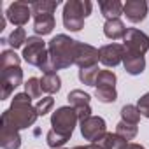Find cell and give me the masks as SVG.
I'll return each instance as SVG.
<instances>
[{
  "instance_id": "obj_21",
  "label": "cell",
  "mask_w": 149,
  "mask_h": 149,
  "mask_svg": "<svg viewBox=\"0 0 149 149\" xmlns=\"http://www.w3.org/2000/svg\"><path fill=\"white\" fill-rule=\"evenodd\" d=\"M58 6H60L58 0H35L30 4L32 14H49V13L53 14Z\"/></svg>"
},
{
  "instance_id": "obj_35",
  "label": "cell",
  "mask_w": 149,
  "mask_h": 149,
  "mask_svg": "<svg viewBox=\"0 0 149 149\" xmlns=\"http://www.w3.org/2000/svg\"><path fill=\"white\" fill-rule=\"evenodd\" d=\"M4 26H6V19L0 18V30H4Z\"/></svg>"
},
{
  "instance_id": "obj_24",
  "label": "cell",
  "mask_w": 149,
  "mask_h": 149,
  "mask_svg": "<svg viewBox=\"0 0 149 149\" xmlns=\"http://www.w3.org/2000/svg\"><path fill=\"white\" fill-rule=\"evenodd\" d=\"M137 125H130V123H125V121H119L118 125H116V133L121 137V139H125L126 142L128 140H133L135 137H137Z\"/></svg>"
},
{
  "instance_id": "obj_31",
  "label": "cell",
  "mask_w": 149,
  "mask_h": 149,
  "mask_svg": "<svg viewBox=\"0 0 149 149\" xmlns=\"http://www.w3.org/2000/svg\"><path fill=\"white\" fill-rule=\"evenodd\" d=\"M53 105H54V98L53 97H44V98H39V102L35 104V111H37L39 116H44V114L51 112Z\"/></svg>"
},
{
  "instance_id": "obj_17",
  "label": "cell",
  "mask_w": 149,
  "mask_h": 149,
  "mask_svg": "<svg viewBox=\"0 0 149 149\" xmlns=\"http://www.w3.org/2000/svg\"><path fill=\"white\" fill-rule=\"evenodd\" d=\"M128 28L125 26V23L121 19H109L105 21L104 25V33L107 39H112V40H118V39H125Z\"/></svg>"
},
{
  "instance_id": "obj_19",
  "label": "cell",
  "mask_w": 149,
  "mask_h": 149,
  "mask_svg": "<svg viewBox=\"0 0 149 149\" xmlns=\"http://www.w3.org/2000/svg\"><path fill=\"white\" fill-rule=\"evenodd\" d=\"M40 88H42V91H46V93H49V95L58 93L60 88H61V79H60V76H58L56 72H47V74H44L42 79H40Z\"/></svg>"
},
{
  "instance_id": "obj_18",
  "label": "cell",
  "mask_w": 149,
  "mask_h": 149,
  "mask_svg": "<svg viewBox=\"0 0 149 149\" xmlns=\"http://www.w3.org/2000/svg\"><path fill=\"white\" fill-rule=\"evenodd\" d=\"M98 6H100V11L107 21L109 19H119V16L123 13V4L119 0H100Z\"/></svg>"
},
{
  "instance_id": "obj_29",
  "label": "cell",
  "mask_w": 149,
  "mask_h": 149,
  "mask_svg": "<svg viewBox=\"0 0 149 149\" xmlns=\"http://www.w3.org/2000/svg\"><path fill=\"white\" fill-rule=\"evenodd\" d=\"M25 93H26L30 98H39L40 93H42L40 79H37V77H30V79L25 83Z\"/></svg>"
},
{
  "instance_id": "obj_25",
  "label": "cell",
  "mask_w": 149,
  "mask_h": 149,
  "mask_svg": "<svg viewBox=\"0 0 149 149\" xmlns=\"http://www.w3.org/2000/svg\"><path fill=\"white\" fill-rule=\"evenodd\" d=\"M140 111L137 109V105H125L121 109V121L130 123V125H139L140 121Z\"/></svg>"
},
{
  "instance_id": "obj_28",
  "label": "cell",
  "mask_w": 149,
  "mask_h": 149,
  "mask_svg": "<svg viewBox=\"0 0 149 149\" xmlns=\"http://www.w3.org/2000/svg\"><path fill=\"white\" fill-rule=\"evenodd\" d=\"M46 140H47V146L53 147V149H61V146H65L68 142V137L65 135H60L56 133L54 130H49L47 135H46Z\"/></svg>"
},
{
  "instance_id": "obj_12",
  "label": "cell",
  "mask_w": 149,
  "mask_h": 149,
  "mask_svg": "<svg viewBox=\"0 0 149 149\" xmlns=\"http://www.w3.org/2000/svg\"><path fill=\"white\" fill-rule=\"evenodd\" d=\"M7 19L16 25L18 28H21L23 25L28 23L30 16H32V7L26 4V2H13L9 7H7V13H6Z\"/></svg>"
},
{
  "instance_id": "obj_14",
  "label": "cell",
  "mask_w": 149,
  "mask_h": 149,
  "mask_svg": "<svg viewBox=\"0 0 149 149\" xmlns=\"http://www.w3.org/2000/svg\"><path fill=\"white\" fill-rule=\"evenodd\" d=\"M123 13L132 23H140L147 16V2L144 0H128L123 4Z\"/></svg>"
},
{
  "instance_id": "obj_8",
  "label": "cell",
  "mask_w": 149,
  "mask_h": 149,
  "mask_svg": "<svg viewBox=\"0 0 149 149\" xmlns=\"http://www.w3.org/2000/svg\"><path fill=\"white\" fill-rule=\"evenodd\" d=\"M23 83V70L21 67H13V68H6L0 74V98L6 100L9 98V95Z\"/></svg>"
},
{
  "instance_id": "obj_27",
  "label": "cell",
  "mask_w": 149,
  "mask_h": 149,
  "mask_svg": "<svg viewBox=\"0 0 149 149\" xmlns=\"http://www.w3.org/2000/svg\"><path fill=\"white\" fill-rule=\"evenodd\" d=\"M26 32H25V28H14V32L9 35V39L6 40L13 49H18V47H21V46H25L26 44Z\"/></svg>"
},
{
  "instance_id": "obj_4",
  "label": "cell",
  "mask_w": 149,
  "mask_h": 149,
  "mask_svg": "<svg viewBox=\"0 0 149 149\" xmlns=\"http://www.w3.org/2000/svg\"><path fill=\"white\" fill-rule=\"evenodd\" d=\"M23 58L28 65H33V67H39L40 70L47 65L49 61V51L46 47V42L33 35V37H28L25 47H23Z\"/></svg>"
},
{
  "instance_id": "obj_3",
  "label": "cell",
  "mask_w": 149,
  "mask_h": 149,
  "mask_svg": "<svg viewBox=\"0 0 149 149\" xmlns=\"http://www.w3.org/2000/svg\"><path fill=\"white\" fill-rule=\"evenodd\" d=\"M93 4L88 0H68L63 6V25L70 32H79L84 26V19L91 14Z\"/></svg>"
},
{
  "instance_id": "obj_30",
  "label": "cell",
  "mask_w": 149,
  "mask_h": 149,
  "mask_svg": "<svg viewBox=\"0 0 149 149\" xmlns=\"http://www.w3.org/2000/svg\"><path fill=\"white\" fill-rule=\"evenodd\" d=\"M95 97L102 104H112V102H116L118 93H116V88H102V90H97L95 91Z\"/></svg>"
},
{
  "instance_id": "obj_11",
  "label": "cell",
  "mask_w": 149,
  "mask_h": 149,
  "mask_svg": "<svg viewBox=\"0 0 149 149\" xmlns=\"http://www.w3.org/2000/svg\"><path fill=\"white\" fill-rule=\"evenodd\" d=\"M0 146L4 149H19L21 146L19 130L4 118H0Z\"/></svg>"
},
{
  "instance_id": "obj_15",
  "label": "cell",
  "mask_w": 149,
  "mask_h": 149,
  "mask_svg": "<svg viewBox=\"0 0 149 149\" xmlns=\"http://www.w3.org/2000/svg\"><path fill=\"white\" fill-rule=\"evenodd\" d=\"M123 65H125V70L130 74V76H139V74H142L144 68H146V60H144L142 54H133V53L125 51Z\"/></svg>"
},
{
  "instance_id": "obj_13",
  "label": "cell",
  "mask_w": 149,
  "mask_h": 149,
  "mask_svg": "<svg viewBox=\"0 0 149 149\" xmlns=\"http://www.w3.org/2000/svg\"><path fill=\"white\" fill-rule=\"evenodd\" d=\"M125 56V47L121 44H107L100 47V61L105 67H116L123 63Z\"/></svg>"
},
{
  "instance_id": "obj_6",
  "label": "cell",
  "mask_w": 149,
  "mask_h": 149,
  "mask_svg": "<svg viewBox=\"0 0 149 149\" xmlns=\"http://www.w3.org/2000/svg\"><path fill=\"white\" fill-rule=\"evenodd\" d=\"M100 61V49L84 44V42H76V53H74V65L79 68H90L98 65Z\"/></svg>"
},
{
  "instance_id": "obj_5",
  "label": "cell",
  "mask_w": 149,
  "mask_h": 149,
  "mask_svg": "<svg viewBox=\"0 0 149 149\" xmlns=\"http://www.w3.org/2000/svg\"><path fill=\"white\" fill-rule=\"evenodd\" d=\"M79 118L76 114V111H74V107H60L53 112L51 116V126L56 133L60 135H65V137H72L74 133V128H76Z\"/></svg>"
},
{
  "instance_id": "obj_32",
  "label": "cell",
  "mask_w": 149,
  "mask_h": 149,
  "mask_svg": "<svg viewBox=\"0 0 149 149\" xmlns=\"http://www.w3.org/2000/svg\"><path fill=\"white\" fill-rule=\"evenodd\" d=\"M137 109L140 111V114H142L144 118H149V93H146V95H142V97L139 98Z\"/></svg>"
},
{
  "instance_id": "obj_10",
  "label": "cell",
  "mask_w": 149,
  "mask_h": 149,
  "mask_svg": "<svg viewBox=\"0 0 149 149\" xmlns=\"http://www.w3.org/2000/svg\"><path fill=\"white\" fill-rule=\"evenodd\" d=\"M67 98H68L70 107H74V111H76L79 121L91 118V107H90V95L88 93H84L83 90H72Z\"/></svg>"
},
{
  "instance_id": "obj_34",
  "label": "cell",
  "mask_w": 149,
  "mask_h": 149,
  "mask_svg": "<svg viewBox=\"0 0 149 149\" xmlns=\"http://www.w3.org/2000/svg\"><path fill=\"white\" fill-rule=\"evenodd\" d=\"M125 149H146V147L140 146V144H132V142H128V146H126Z\"/></svg>"
},
{
  "instance_id": "obj_7",
  "label": "cell",
  "mask_w": 149,
  "mask_h": 149,
  "mask_svg": "<svg viewBox=\"0 0 149 149\" xmlns=\"http://www.w3.org/2000/svg\"><path fill=\"white\" fill-rule=\"evenodd\" d=\"M123 47L126 53H133V54H146L149 51V37L137 30V28H128L125 39H123Z\"/></svg>"
},
{
  "instance_id": "obj_20",
  "label": "cell",
  "mask_w": 149,
  "mask_h": 149,
  "mask_svg": "<svg viewBox=\"0 0 149 149\" xmlns=\"http://www.w3.org/2000/svg\"><path fill=\"white\" fill-rule=\"evenodd\" d=\"M102 149H125L128 146V142L125 139H121L118 133H105L98 142H97Z\"/></svg>"
},
{
  "instance_id": "obj_16",
  "label": "cell",
  "mask_w": 149,
  "mask_h": 149,
  "mask_svg": "<svg viewBox=\"0 0 149 149\" xmlns=\"http://www.w3.org/2000/svg\"><path fill=\"white\" fill-rule=\"evenodd\" d=\"M54 28V16L49 14H33V30L37 35H47Z\"/></svg>"
},
{
  "instance_id": "obj_1",
  "label": "cell",
  "mask_w": 149,
  "mask_h": 149,
  "mask_svg": "<svg viewBox=\"0 0 149 149\" xmlns=\"http://www.w3.org/2000/svg\"><path fill=\"white\" fill-rule=\"evenodd\" d=\"M76 42L70 39L68 35H56L49 40L47 44V51H49V61L47 65L42 68L44 74L47 72H56L61 68H68L70 65H74V53H76Z\"/></svg>"
},
{
  "instance_id": "obj_23",
  "label": "cell",
  "mask_w": 149,
  "mask_h": 149,
  "mask_svg": "<svg viewBox=\"0 0 149 149\" xmlns=\"http://www.w3.org/2000/svg\"><path fill=\"white\" fill-rule=\"evenodd\" d=\"M95 88L102 90V88H116V74L111 70H100L98 77L95 81Z\"/></svg>"
},
{
  "instance_id": "obj_26",
  "label": "cell",
  "mask_w": 149,
  "mask_h": 149,
  "mask_svg": "<svg viewBox=\"0 0 149 149\" xmlns=\"http://www.w3.org/2000/svg\"><path fill=\"white\" fill-rule=\"evenodd\" d=\"M98 70H100L98 65L90 67V68H79V79H81V83L86 84V86H95V81L98 77V74H100Z\"/></svg>"
},
{
  "instance_id": "obj_9",
  "label": "cell",
  "mask_w": 149,
  "mask_h": 149,
  "mask_svg": "<svg viewBox=\"0 0 149 149\" xmlns=\"http://www.w3.org/2000/svg\"><path fill=\"white\" fill-rule=\"evenodd\" d=\"M81 133L86 140H90L91 144L93 142H98L105 133H107V128H105V121L100 118V116H91L84 121H81Z\"/></svg>"
},
{
  "instance_id": "obj_33",
  "label": "cell",
  "mask_w": 149,
  "mask_h": 149,
  "mask_svg": "<svg viewBox=\"0 0 149 149\" xmlns=\"http://www.w3.org/2000/svg\"><path fill=\"white\" fill-rule=\"evenodd\" d=\"M74 149H102L97 142H93V144H88V146H77V147H74Z\"/></svg>"
},
{
  "instance_id": "obj_22",
  "label": "cell",
  "mask_w": 149,
  "mask_h": 149,
  "mask_svg": "<svg viewBox=\"0 0 149 149\" xmlns=\"http://www.w3.org/2000/svg\"><path fill=\"white\" fill-rule=\"evenodd\" d=\"M19 63H21V58L14 53V49H6L2 54H0V70L19 67Z\"/></svg>"
},
{
  "instance_id": "obj_2",
  "label": "cell",
  "mask_w": 149,
  "mask_h": 149,
  "mask_svg": "<svg viewBox=\"0 0 149 149\" xmlns=\"http://www.w3.org/2000/svg\"><path fill=\"white\" fill-rule=\"evenodd\" d=\"M2 118L6 121H9L13 126H16L18 130L28 128L35 123V119L39 118L35 107L32 105V98L26 93H18L13 98L11 107L2 114Z\"/></svg>"
}]
</instances>
